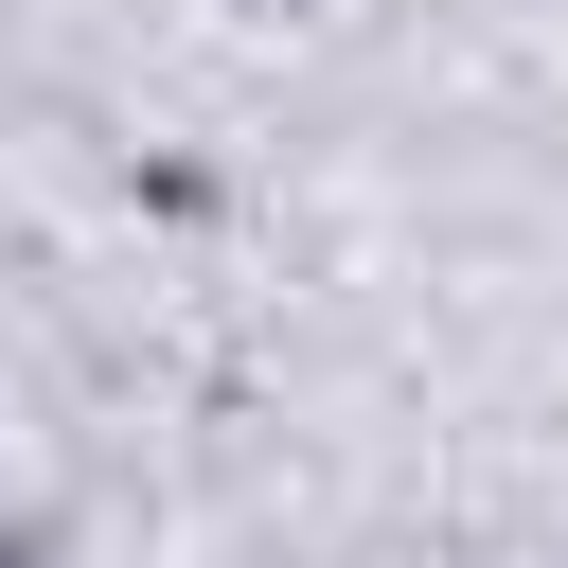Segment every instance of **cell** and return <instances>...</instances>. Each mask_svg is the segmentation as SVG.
Wrapping results in <instances>:
<instances>
[]
</instances>
